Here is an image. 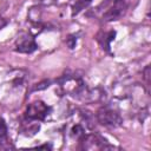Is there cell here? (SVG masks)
Instances as JSON below:
<instances>
[{
  "instance_id": "9",
  "label": "cell",
  "mask_w": 151,
  "mask_h": 151,
  "mask_svg": "<svg viewBox=\"0 0 151 151\" xmlns=\"http://www.w3.org/2000/svg\"><path fill=\"white\" fill-rule=\"evenodd\" d=\"M50 80H44V81H41V83H39V84H37V86L33 88L34 91H40V90H44V88H46V87H48L50 86Z\"/></svg>"
},
{
  "instance_id": "5",
  "label": "cell",
  "mask_w": 151,
  "mask_h": 151,
  "mask_svg": "<svg viewBox=\"0 0 151 151\" xmlns=\"http://www.w3.org/2000/svg\"><path fill=\"white\" fill-rule=\"evenodd\" d=\"M38 48L37 44H35V40L32 35L25 33L22 35H20L15 42V51L19 52V53H32L34 52L35 50Z\"/></svg>"
},
{
  "instance_id": "7",
  "label": "cell",
  "mask_w": 151,
  "mask_h": 151,
  "mask_svg": "<svg viewBox=\"0 0 151 151\" xmlns=\"http://www.w3.org/2000/svg\"><path fill=\"white\" fill-rule=\"evenodd\" d=\"M116 37V32L114 31H109L106 33H101V35H98V41L100 42V45L103 46V48H105L106 51L110 50V42L114 39Z\"/></svg>"
},
{
  "instance_id": "11",
  "label": "cell",
  "mask_w": 151,
  "mask_h": 151,
  "mask_svg": "<svg viewBox=\"0 0 151 151\" xmlns=\"http://www.w3.org/2000/svg\"><path fill=\"white\" fill-rule=\"evenodd\" d=\"M149 73H150V66L147 65L146 67H145V70H144V78H145V80H146V83L149 84Z\"/></svg>"
},
{
  "instance_id": "12",
  "label": "cell",
  "mask_w": 151,
  "mask_h": 151,
  "mask_svg": "<svg viewBox=\"0 0 151 151\" xmlns=\"http://www.w3.org/2000/svg\"><path fill=\"white\" fill-rule=\"evenodd\" d=\"M120 1H124V2H127V0H120Z\"/></svg>"
},
{
  "instance_id": "6",
  "label": "cell",
  "mask_w": 151,
  "mask_h": 151,
  "mask_svg": "<svg viewBox=\"0 0 151 151\" xmlns=\"http://www.w3.org/2000/svg\"><path fill=\"white\" fill-rule=\"evenodd\" d=\"M13 147L14 146L12 145V142L8 137L7 125H6L4 119H0V149L1 150H9Z\"/></svg>"
},
{
  "instance_id": "1",
  "label": "cell",
  "mask_w": 151,
  "mask_h": 151,
  "mask_svg": "<svg viewBox=\"0 0 151 151\" xmlns=\"http://www.w3.org/2000/svg\"><path fill=\"white\" fill-rule=\"evenodd\" d=\"M127 2L120 0H104L98 7L97 11L100 12V17L106 21L118 20L122 18L126 11Z\"/></svg>"
},
{
  "instance_id": "2",
  "label": "cell",
  "mask_w": 151,
  "mask_h": 151,
  "mask_svg": "<svg viewBox=\"0 0 151 151\" xmlns=\"http://www.w3.org/2000/svg\"><path fill=\"white\" fill-rule=\"evenodd\" d=\"M97 120L107 127H118L122 125L123 119L118 111L111 107H101L97 112Z\"/></svg>"
},
{
  "instance_id": "10",
  "label": "cell",
  "mask_w": 151,
  "mask_h": 151,
  "mask_svg": "<svg viewBox=\"0 0 151 151\" xmlns=\"http://www.w3.org/2000/svg\"><path fill=\"white\" fill-rule=\"evenodd\" d=\"M76 42H77V39H76L74 37L70 35V37L67 38V45H68L70 48H73V47L76 46Z\"/></svg>"
},
{
  "instance_id": "4",
  "label": "cell",
  "mask_w": 151,
  "mask_h": 151,
  "mask_svg": "<svg viewBox=\"0 0 151 151\" xmlns=\"http://www.w3.org/2000/svg\"><path fill=\"white\" fill-rule=\"evenodd\" d=\"M81 147L85 150H105L112 146L98 134H84L80 138Z\"/></svg>"
},
{
  "instance_id": "8",
  "label": "cell",
  "mask_w": 151,
  "mask_h": 151,
  "mask_svg": "<svg viewBox=\"0 0 151 151\" xmlns=\"http://www.w3.org/2000/svg\"><path fill=\"white\" fill-rule=\"evenodd\" d=\"M71 134H72L74 138L80 139V138L85 134L84 127H83L80 124H76V125H73V126H72V129H71Z\"/></svg>"
},
{
  "instance_id": "3",
  "label": "cell",
  "mask_w": 151,
  "mask_h": 151,
  "mask_svg": "<svg viewBox=\"0 0 151 151\" xmlns=\"http://www.w3.org/2000/svg\"><path fill=\"white\" fill-rule=\"evenodd\" d=\"M50 107L41 100H35L31 104H28L25 116L29 120H44L46 116L48 114Z\"/></svg>"
}]
</instances>
